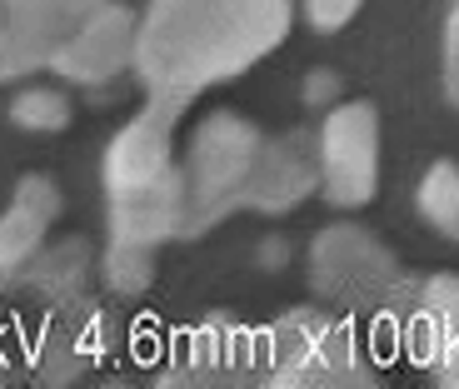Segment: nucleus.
Here are the masks:
<instances>
[{
    "mask_svg": "<svg viewBox=\"0 0 459 389\" xmlns=\"http://www.w3.org/2000/svg\"><path fill=\"white\" fill-rule=\"evenodd\" d=\"M290 15V0H150L135 21V70L150 91L190 100L270 56Z\"/></svg>",
    "mask_w": 459,
    "mask_h": 389,
    "instance_id": "f257e3e1",
    "label": "nucleus"
},
{
    "mask_svg": "<svg viewBox=\"0 0 459 389\" xmlns=\"http://www.w3.org/2000/svg\"><path fill=\"white\" fill-rule=\"evenodd\" d=\"M185 95L150 91V105L130 120L105 150V194H110V240L155 245L185 235V175L175 165V120Z\"/></svg>",
    "mask_w": 459,
    "mask_h": 389,
    "instance_id": "f03ea898",
    "label": "nucleus"
},
{
    "mask_svg": "<svg viewBox=\"0 0 459 389\" xmlns=\"http://www.w3.org/2000/svg\"><path fill=\"white\" fill-rule=\"evenodd\" d=\"M260 130L240 120L235 110H215L200 120L195 140L185 150V235H200L215 225L220 215L240 210L245 180H250L255 150H260Z\"/></svg>",
    "mask_w": 459,
    "mask_h": 389,
    "instance_id": "7ed1b4c3",
    "label": "nucleus"
},
{
    "mask_svg": "<svg viewBox=\"0 0 459 389\" xmlns=\"http://www.w3.org/2000/svg\"><path fill=\"white\" fill-rule=\"evenodd\" d=\"M320 190L334 210H359L379 190V115L365 100H344L315 130Z\"/></svg>",
    "mask_w": 459,
    "mask_h": 389,
    "instance_id": "20e7f679",
    "label": "nucleus"
},
{
    "mask_svg": "<svg viewBox=\"0 0 459 389\" xmlns=\"http://www.w3.org/2000/svg\"><path fill=\"white\" fill-rule=\"evenodd\" d=\"M135 21L140 15L130 5L105 0L100 11L50 56V70L75 85H110L115 75H126V65H135Z\"/></svg>",
    "mask_w": 459,
    "mask_h": 389,
    "instance_id": "39448f33",
    "label": "nucleus"
},
{
    "mask_svg": "<svg viewBox=\"0 0 459 389\" xmlns=\"http://www.w3.org/2000/svg\"><path fill=\"white\" fill-rule=\"evenodd\" d=\"M320 185V165H315V140L305 135H285V140H260L245 180L240 205L255 215H285L295 210L305 194Z\"/></svg>",
    "mask_w": 459,
    "mask_h": 389,
    "instance_id": "423d86ee",
    "label": "nucleus"
},
{
    "mask_svg": "<svg viewBox=\"0 0 459 389\" xmlns=\"http://www.w3.org/2000/svg\"><path fill=\"white\" fill-rule=\"evenodd\" d=\"M56 215H60V190L46 175H25V180L15 185L5 215H0V280L21 275L25 264L40 255Z\"/></svg>",
    "mask_w": 459,
    "mask_h": 389,
    "instance_id": "0eeeda50",
    "label": "nucleus"
},
{
    "mask_svg": "<svg viewBox=\"0 0 459 389\" xmlns=\"http://www.w3.org/2000/svg\"><path fill=\"white\" fill-rule=\"evenodd\" d=\"M100 5L105 0H0L5 25H11V35L21 40V50L35 65H50V56H56Z\"/></svg>",
    "mask_w": 459,
    "mask_h": 389,
    "instance_id": "6e6552de",
    "label": "nucleus"
},
{
    "mask_svg": "<svg viewBox=\"0 0 459 389\" xmlns=\"http://www.w3.org/2000/svg\"><path fill=\"white\" fill-rule=\"evenodd\" d=\"M420 355L445 379H459V280H435L425 295V309L414 320Z\"/></svg>",
    "mask_w": 459,
    "mask_h": 389,
    "instance_id": "1a4fd4ad",
    "label": "nucleus"
},
{
    "mask_svg": "<svg viewBox=\"0 0 459 389\" xmlns=\"http://www.w3.org/2000/svg\"><path fill=\"white\" fill-rule=\"evenodd\" d=\"M280 344L295 350L290 369L299 375H320V369H340L344 365V334L334 324H325L320 315H295V320L280 330Z\"/></svg>",
    "mask_w": 459,
    "mask_h": 389,
    "instance_id": "9d476101",
    "label": "nucleus"
},
{
    "mask_svg": "<svg viewBox=\"0 0 459 389\" xmlns=\"http://www.w3.org/2000/svg\"><path fill=\"white\" fill-rule=\"evenodd\" d=\"M420 215L435 235L459 240V165H429V175L420 180Z\"/></svg>",
    "mask_w": 459,
    "mask_h": 389,
    "instance_id": "9b49d317",
    "label": "nucleus"
},
{
    "mask_svg": "<svg viewBox=\"0 0 459 389\" xmlns=\"http://www.w3.org/2000/svg\"><path fill=\"white\" fill-rule=\"evenodd\" d=\"M11 120L30 135H56V130L70 125V100L50 85H25L11 100Z\"/></svg>",
    "mask_w": 459,
    "mask_h": 389,
    "instance_id": "f8f14e48",
    "label": "nucleus"
},
{
    "mask_svg": "<svg viewBox=\"0 0 459 389\" xmlns=\"http://www.w3.org/2000/svg\"><path fill=\"white\" fill-rule=\"evenodd\" d=\"M150 275H155V255L140 250V245H115V240H110V255H105V280H110L120 295H135V290H145Z\"/></svg>",
    "mask_w": 459,
    "mask_h": 389,
    "instance_id": "ddd939ff",
    "label": "nucleus"
},
{
    "mask_svg": "<svg viewBox=\"0 0 459 389\" xmlns=\"http://www.w3.org/2000/svg\"><path fill=\"white\" fill-rule=\"evenodd\" d=\"M25 270H30V280H35V285H46L50 295H65V290L75 285V275L85 270V245L70 240V245H60V250H50L40 264L30 260Z\"/></svg>",
    "mask_w": 459,
    "mask_h": 389,
    "instance_id": "4468645a",
    "label": "nucleus"
},
{
    "mask_svg": "<svg viewBox=\"0 0 459 389\" xmlns=\"http://www.w3.org/2000/svg\"><path fill=\"white\" fill-rule=\"evenodd\" d=\"M359 0H305V21L315 30H344V25L355 21Z\"/></svg>",
    "mask_w": 459,
    "mask_h": 389,
    "instance_id": "2eb2a0df",
    "label": "nucleus"
},
{
    "mask_svg": "<svg viewBox=\"0 0 459 389\" xmlns=\"http://www.w3.org/2000/svg\"><path fill=\"white\" fill-rule=\"evenodd\" d=\"M30 70H40V65L21 50V40H15L11 25H5V11H0V85L21 81V75H30Z\"/></svg>",
    "mask_w": 459,
    "mask_h": 389,
    "instance_id": "dca6fc26",
    "label": "nucleus"
},
{
    "mask_svg": "<svg viewBox=\"0 0 459 389\" xmlns=\"http://www.w3.org/2000/svg\"><path fill=\"white\" fill-rule=\"evenodd\" d=\"M445 85L459 100V11L449 15V35H445Z\"/></svg>",
    "mask_w": 459,
    "mask_h": 389,
    "instance_id": "f3484780",
    "label": "nucleus"
},
{
    "mask_svg": "<svg viewBox=\"0 0 459 389\" xmlns=\"http://www.w3.org/2000/svg\"><path fill=\"white\" fill-rule=\"evenodd\" d=\"M305 91H310V95H305V100H310V105H330V100H334V91H340V81H334L330 70H325V75H320V70H315V75H310V85H305Z\"/></svg>",
    "mask_w": 459,
    "mask_h": 389,
    "instance_id": "a211bd4d",
    "label": "nucleus"
}]
</instances>
